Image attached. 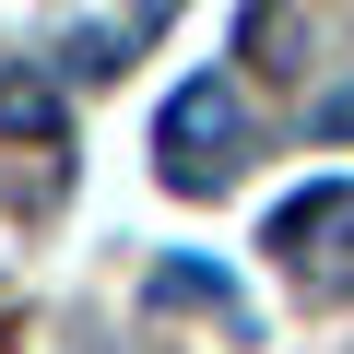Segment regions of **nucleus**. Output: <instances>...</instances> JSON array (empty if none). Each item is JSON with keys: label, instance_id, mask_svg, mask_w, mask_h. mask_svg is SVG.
Returning a JSON list of instances; mask_svg holds the SVG:
<instances>
[{"label": "nucleus", "instance_id": "5", "mask_svg": "<svg viewBox=\"0 0 354 354\" xmlns=\"http://www.w3.org/2000/svg\"><path fill=\"white\" fill-rule=\"evenodd\" d=\"M59 59H71V71H83V83H106V71H130V36H71V48H59Z\"/></svg>", "mask_w": 354, "mask_h": 354}, {"label": "nucleus", "instance_id": "6", "mask_svg": "<svg viewBox=\"0 0 354 354\" xmlns=\"http://www.w3.org/2000/svg\"><path fill=\"white\" fill-rule=\"evenodd\" d=\"M307 118H319V130H330V142H354V83H342V95H319V106H307Z\"/></svg>", "mask_w": 354, "mask_h": 354}, {"label": "nucleus", "instance_id": "3", "mask_svg": "<svg viewBox=\"0 0 354 354\" xmlns=\"http://www.w3.org/2000/svg\"><path fill=\"white\" fill-rule=\"evenodd\" d=\"M0 130L12 142H59V83L48 71H0Z\"/></svg>", "mask_w": 354, "mask_h": 354}, {"label": "nucleus", "instance_id": "2", "mask_svg": "<svg viewBox=\"0 0 354 354\" xmlns=\"http://www.w3.org/2000/svg\"><path fill=\"white\" fill-rule=\"evenodd\" d=\"M272 248L295 283H354V177H319L272 213Z\"/></svg>", "mask_w": 354, "mask_h": 354}, {"label": "nucleus", "instance_id": "7", "mask_svg": "<svg viewBox=\"0 0 354 354\" xmlns=\"http://www.w3.org/2000/svg\"><path fill=\"white\" fill-rule=\"evenodd\" d=\"M165 12H177V0H142V12H130V24H118V36H130V48H142V36H153V24H165Z\"/></svg>", "mask_w": 354, "mask_h": 354}, {"label": "nucleus", "instance_id": "1", "mask_svg": "<svg viewBox=\"0 0 354 354\" xmlns=\"http://www.w3.org/2000/svg\"><path fill=\"white\" fill-rule=\"evenodd\" d=\"M153 153H165V189H225L236 153H248V95H236L225 71L177 83L165 118H153Z\"/></svg>", "mask_w": 354, "mask_h": 354}, {"label": "nucleus", "instance_id": "4", "mask_svg": "<svg viewBox=\"0 0 354 354\" xmlns=\"http://www.w3.org/2000/svg\"><path fill=\"white\" fill-rule=\"evenodd\" d=\"M153 307H213V319H225L236 295H225V272H201V260H165V272H153Z\"/></svg>", "mask_w": 354, "mask_h": 354}]
</instances>
